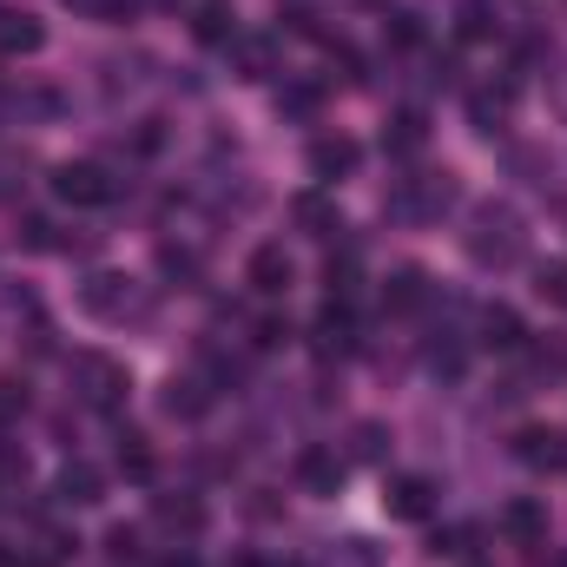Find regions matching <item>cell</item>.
Returning a JSON list of instances; mask_svg holds the SVG:
<instances>
[{
	"label": "cell",
	"mask_w": 567,
	"mask_h": 567,
	"mask_svg": "<svg viewBox=\"0 0 567 567\" xmlns=\"http://www.w3.org/2000/svg\"><path fill=\"white\" fill-rule=\"evenodd\" d=\"M469 258L475 264H515L521 258V218L508 212V205H482L475 212V232H469Z\"/></svg>",
	"instance_id": "6da1fadb"
},
{
	"label": "cell",
	"mask_w": 567,
	"mask_h": 567,
	"mask_svg": "<svg viewBox=\"0 0 567 567\" xmlns=\"http://www.w3.org/2000/svg\"><path fill=\"white\" fill-rule=\"evenodd\" d=\"M73 383H80V403L86 410H119L126 390H132V376L113 356H73Z\"/></svg>",
	"instance_id": "7a4b0ae2"
},
{
	"label": "cell",
	"mask_w": 567,
	"mask_h": 567,
	"mask_svg": "<svg viewBox=\"0 0 567 567\" xmlns=\"http://www.w3.org/2000/svg\"><path fill=\"white\" fill-rule=\"evenodd\" d=\"M54 199H67V205H106L113 199V178L93 158H73V165L54 172Z\"/></svg>",
	"instance_id": "3957f363"
},
{
	"label": "cell",
	"mask_w": 567,
	"mask_h": 567,
	"mask_svg": "<svg viewBox=\"0 0 567 567\" xmlns=\"http://www.w3.org/2000/svg\"><path fill=\"white\" fill-rule=\"evenodd\" d=\"M80 310H93V317H126V310H132V277L93 271V277L80 284Z\"/></svg>",
	"instance_id": "277c9868"
},
{
	"label": "cell",
	"mask_w": 567,
	"mask_h": 567,
	"mask_svg": "<svg viewBox=\"0 0 567 567\" xmlns=\"http://www.w3.org/2000/svg\"><path fill=\"white\" fill-rule=\"evenodd\" d=\"M291 277H297V271H291V251H284V245H258V251H251V291H258V297H284Z\"/></svg>",
	"instance_id": "5b68a950"
},
{
	"label": "cell",
	"mask_w": 567,
	"mask_h": 567,
	"mask_svg": "<svg viewBox=\"0 0 567 567\" xmlns=\"http://www.w3.org/2000/svg\"><path fill=\"white\" fill-rule=\"evenodd\" d=\"M383 508H390L397 521H423V515L436 508V482H429V475H397L390 495H383Z\"/></svg>",
	"instance_id": "8992f818"
},
{
	"label": "cell",
	"mask_w": 567,
	"mask_h": 567,
	"mask_svg": "<svg viewBox=\"0 0 567 567\" xmlns=\"http://www.w3.org/2000/svg\"><path fill=\"white\" fill-rule=\"evenodd\" d=\"M442 205H456V185H449V172H436V178L410 185V192H397V212H403V218H436Z\"/></svg>",
	"instance_id": "52a82bcc"
},
{
	"label": "cell",
	"mask_w": 567,
	"mask_h": 567,
	"mask_svg": "<svg viewBox=\"0 0 567 567\" xmlns=\"http://www.w3.org/2000/svg\"><path fill=\"white\" fill-rule=\"evenodd\" d=\"M356 158H363V152H356V139H343V132H336V139H317V145H310V172H317L323 185L350 178V172H356Z\"/></svg>",
	"instance_id": "ba28073f"
},
{
	"label": "cell",
	"mask_w": 567,
	"mask_h": 567,
	"mask_svg": "<svg viewBox=\"0 0 567 567\" xmlns=\"http://www.w3.org/2000/svg\"><path fill=\"white\" fill-rule=\"evenodd\" d=\"M515 456H521L528 469H560V462H567V436L534 423V429H521V436H515Z\"/></svg>",
	"instance_id": "9c48e42d"
},
{
	"label": "cell",
	"mask_w": 567,
	"mask_h": 567,
	"mask_svg": "<svg viewBox=\"0 0 567 567\" xmlns=\"http://www.w3.org/2000/svg\"><path fill=\"white\" fill-rule=\"evenodd\" d=\"M297 482H304L310 495H336V488H343V456H330V449H304V456H297Z\"/></svg>",
	"instance_id": "30bf717a"
},
{
	"label": "cell",
	"mask_w": 567,
	"mask_h": 567,
	"mask_svg": "<svg viewBox=\"0 0 567 567\" xmlns=\"http://www.w3.org/2000/svg\"><path fill=\"white\" fill-rule=\"evenodd\" d=\"M291 218H297L310 238H330V232H343V218H336V199H323V192H297V199H291Z\"/></svg>",
	"instance_id": "8fae6325"
},
{
	"label": "cell",
	"mask_w": 567,
	"mask_h": 567,
	"mask_svg": "<svg viewBox=\"0 0 567 567\" xmlns=\"http://www.w3.org/2000/svg\"><path fill=\"white\" fill-rule=\"evenodd\" d=\"M99 488H106V482H99V469H93V462H67V469H60V482H54V495H60L67 508H93V501H99Z\"/></svg>",
	"instance_id": "7c38bea8"
},
{
	"label": "cell",
	"mask_w": 567,
	"mask_h": 567,
	"mask_svg": "<svg viewBox=\"0 0 567 567\" xmlns=\"http://www.w3.org/2000/svg\"><path fill=\"white\" fill-rule=\"evenodd\" d=\"M501 534H508V541H547V508L528 501V495L508 501V508H501Z\"/></svg>",
	"instance_id": "4fadbf2b"
},
{
	"label": "cell",
	"mask_w": 567,
	"mask_h": 567,
	"mask_svg": "<svg viewBox=\"0 0 567 567\" xmlns=\"http://www.w3.org/2000/svg\"><path fill=\"white\" fill-rule=\"evenodd\" d=\"M482 343H488V350H515V343H521V317H515L508 304H488V310H482Z\"/></svg>",
	"instance_id": "5bb4252c"
},
{
	"label": "cell",
	"mask_w": 567,
	"mask_h": 567,
	"mask_svg": "<svg viewBox=\"0 0 567 567\" xmlns=\"http://www.w3.org/2000/svg\"><path fill=\"white\" fill-rule=\"evenodd\" d=\"M47 34H40V21L34 14H0V54H34Z\"/></svg>",
	"instance_id": "9a60e30c"
},
{
	"label": "cell",
	"mask_w": 567,
	"mask_h": 567,
	"mask_svg": "<svg viewBox=\"0 0 567 567\" xmlns=\"http://www.w3.org/2000/svg\"><path fill=\"white\" fill-rule=\"evenodd\" d=\"M205 390L192 383V376H172V383H165V416H185V423H192V416H205Z\"/></svg>",
	"instance_id": "2e32d148"
},
{
	"label": "cell",
	"mask_w": 567,
	"mask_h": 567,
	"mask_svg": "<svg viewBox=\"0 0 567 567\" xmlns=\"http://www.w3.org/2000/svg\"><path fill=\"white\" fill-rule=\"evenodd\" d=\"M232 60L245 67V80H271V67H277V47H271V40H232Z\"/></svg>",
	"instance_id": "e0dca14e"
},
{
	"label": "cell",
	"mask_w": 567,
	"mask_h": 567,
	"mask_svg": "<svg viewBox=\"0 0 567 567\" xmlns=\"http://www.w3.org/2000/svg\"><path fill=\"white\" fill-rule=\"evenodd\" d=\"M423 139H429L423 113H397V119H390V132H383V145H390V152H423Z\"/></svg>",
	"instance_id": "ac0fdd59"
},
{
	"label": "cell",
	"mask_w": 567,
	"mask_h": 567,
	"mask_svg": "<svg viewBox=\"0 0 567 567\" xmlns=\"http://www.w3.org/2000/svg\"><path fill=\"white\" fill-rule=\"evenodd\" d=\"M119 475H132V482H152V449H145V436H119Z\"/></svg>",
	"instance_id": "d6986e66"
},
{
	"label": "cell",
	"mask_w": 567,
	"mask_h": 567,
	"mask_svg": "<svg viewBox=\"0 0 567 567\" xmlns=\"http://www.w3.org/2000/svg\"><path fill=\"white\" fill-rule=\"evenodd\" d=\"M469 119H475V132H501V119H508V93H475V99H469Z\"/></svg>",
	"instance_id": "ffe728a7"
},
{
	"label": "cell",
	"mask_w": 567,
	"mask_h": 567,
	"mask_svg": "<svg viewBox=\"0 0 567 567\" xmlns=\"http://www.w3.org/2000/svg\"><path fill=\"white\" fill-rule=\"evenodd\" d=\"M456 34H462V40H488V34H495V14H488V0H462V14H456Z\"/></svg>",
	"instance_id": "44dd1931"
},
{
	"label": "cell",
	"mask_w": 567,
	"mask_h": 567,
	"mask_svg": "<svg viewBox=\"0 0 567 567\" xmlns=\"http://www.w3.org/2000/svg\"><path fill=\"white\" fill-rule=\"evenodd\" d=\"M383 297H390V310H410V304H423V271H416V264H403V271L390 277V291H383Z\"/></svg>",
	"instance_id": "7402d4cb"
},
{
	"label": "cell",
	"mask_w": 567,
	"mask_h": 567,
	"mask_svg": "<svg viewBox=\"0 0 567 567\" xmlns=\"http://www.w3.org/2000/svg\"><path fill=\"white\" fill-rule=\"evenodd\" d=\"M192 27H199V40H232V8H225V0H205Z\"/></svg>",
	"instance_id": "603a6c76"
},
{
	"label": "cell",
	"mask_w": 567,
	"mask_h": 567,
	"mask_svg": "<svg viewBox=\"0 0 567 567\" xmlns=\"http://www.w3.org/2000/svg\"><path fill=\"white\" fill-rule=\"evenodd\" d=\"M390 456V429L383 423H356V462H383Z\"/></svg>",
	"instance_id": "cb8c5ba5"
},
{
	"label": "cell",
	"mask_w": 567,
	"mask_h": 567,
	"mask_svg": "<svg viewBox=\"0 0 567 567\" xmlns=\"http://www.w3.org/2000/svg\"><path fill=\"white\" fill-rule=\"evenodd\" d=\"M323 284H330V297H343V291H356V251H343V258H330V264H323Z\"/></svg>",
	"instance_id": "d4e9b609"
},
{
	"label": "cell",
	"mask_w": 567,
	"mask_h": 567,
	"mask_svg": "<svg viewBox=\"0 0 567 567\" xmlns=\"http://www.w3.org/2000/svg\"><path fill=\"white\" fill-rule=\"evenodd\" d=\"M534 291H541L547 304H567V264H560V258L541 264V271H534Z\"/></svg>",
	"instance_id": "484cf974"
},
{
	"label": "cell",
	"mask_w": 567,
	"mask_h": 567,
	"mask_svg": "<svg viewBox=\"0 0 567 567\" xmlns=\"http://www.w3.org/2000/svg\"><path fill=\"white\" fill-rule=\"evenodd\" d=\"M158 521H165V528H185V534H192V528L205 521V508H199V501H158Z\"/></svg>",
	"instance_id": "4316f807"
},
{
	"label": "cell",
	"mask_w": 567,
	"mask_h": 567,
	"mask_svg": "<svg viewBox=\"0 0 567 567\" xmlns=\"http://www.w3.org/2000/svg\"><path fill=\"white\" fill-rule=\"evenodd\" d=\"M277 106H284V113H297V119H310V113H317V86H284V93H277Z\"/></svg>",
	"instance_id": "83f0119b"
},
{
	"label": "cell",
	"mask_w": 567,
	"mask_h": 567,
	"mask_svg": "<svg viewBox=\"0 0 567 567\" xmlns=\"http://www.w3.org/2000/svg\"><path fill=\"white\" fill-rule=\"evenodd\" d=\"M27 410V390L21 383H8V376H0V423H8V416H21Z\"/></svg>",
	"instance_id": "f1b7e54d"
},
{
	"label": "cell",
	"mask_w": 567,
	"mask_h": 567,
	"mask_svg": "<svg viewBox=\"0 0 567 567\" xmlns=\"http://www.w3.org/2000/svg\"><path fill=\"white\" fill-rule=\"evenodd\" d=\"M336 560H343V567H376V547H369V541H343Z\"/></svg>",
	"instance_id": "f546056e"
},
{
	"label": "cell",
	"mask_w": 567,
	"mask_h": 567,
	"mask_svg": "<svg viewBox=\"0 0 567 567\" xmlns=\"http://www.w3.org/2000/svg\"><path fill=\"white\" fill-rule=\"evenodd\" d=\"M47 232H54L47 218H27V225H21V245H27V251H47V245H54Z\"/></svg>",
	"instance_id": "4dcf8cb0"
},
{
	"label": "cell",
	"mask_w": 567,
	"mask_h": 567,
	"mask_svg": "<svg viewBox=\"0 0 567 567\" xmlns=\"http://www.w3.org/2000/svg\"><path fill=\"white\" fill-rule=\"evenodd\" d=\"M106 547H113V554H119V560H126V554H132V547H139V534H132V528H113V534H106Z\"/></svg>",
	"instance_id": "1f68e13d"
},
{
	"label": "cell",
	"mask_w": 567,
	"mask_h": 567,
	"mask_svg": "<svg viewBox=\"0 0 567 567\" xmlns=\"http://www.w3.org/2000/svg\"><path fill=\"white\" fill-rule=\"evenodd\" d=\"M560 567H567V554H560Z\"/></svg>",
	"instance_id": "d6a6232c"
}]
</instances>
